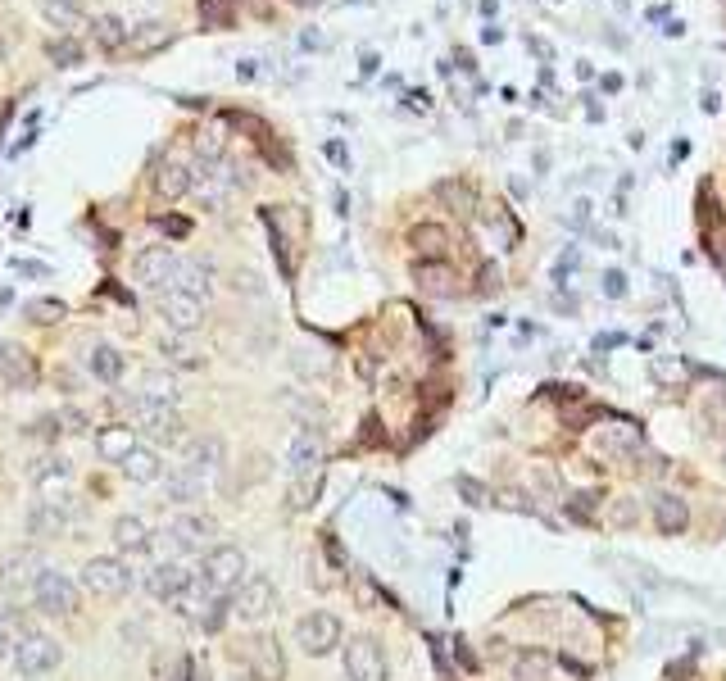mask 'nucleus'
<instances>
[{
  "label": "nucleus",
  "instance_id": "obj_1",
  "mask_svg": "<svg viewBox=\"0 0 726 681\" xmlns=\"http://www.w3.org/2000/svg\"><path fill=\"white\" fill-rule=\"evenodd\" d=\"M227 604H232V618L255 627V622H264L268 613H277V582L268 573H246Z\"/></svg>",
  "mask_w": 726,
  "mask_h": 681
},
{
  "label": "nucleus",
  "instance_id": "obj_2",
  "mask_svg": "<svg viewBox=\"0 0 726 681\" xmlns=\"http://www.w3.org/2000/svg\"><path fill=\"white\" fill-rule=\"evenodd\" d=\"M32 604L46 618H73L78 613V582L59 568H41L37 582H32Z\"/></svg>",
  "mask_w": 726,
  "mask_h": 681
},
{
  "label": "nucleus",
  "instance_id": "obj_3",
  "mask_svg": "<svg viewBox=\"0 0 726 681\" xmlns=\"http://www.w3.org/2000/svg\"><path fill=\"white\" fill-rule=\"evenodd\" d=\"M82 586L96 600H123L132 591V568L118 554H96V559L82 563Z\"/></svg>",
  "mask_w": 726,
  "mask_h": 681
},
{
  "label": "nucleus",
  "instance_id": "obj_4",
  "mask_svg": "<svg viewBox=\"0 0 726 681\" xmlns=\"http://www.w3.org/2000/svg\"><path fill=\"white\" fill-rule=\"evenodd\" d=\"M128 409H132V423H137L150 441L177 445L182 436H187V423H182V414H177L173 405H155V400H146V395H132Z\"/></svg>",
  "mask_w": 726,
  "mask_h": 681
},
{
  "label": "nucleus",
  "instance_id": "obj_5",
  "mask_svg": "<svg viewBox=\"0 0 726 681\" xmlns=\"http://www.w3.org/2000/svg\"><path fill=\"white\" fill-rule=\"evenodd\" d=\"M10 663L19 677H46V672H55L59 663H64V650H59V641L46 632H23L19 645H14V654H10Z\"/></svg>",
  "mask_w": 726,
  "mask_h": 681
},
{
  "label": "nucleus",
  "instance_id": "obj_6",
  "mask_svg": "<svg viewBox=\"0 0 726 681\" xmlns=\"http://www.w3.org/2000/svg\"><path fill=\"white\" fill-rule=\"evenodd\" d=\"M246 573H250V563H246V550H241V545H209L205 550V568H200V577H205L209 591H218V595L236 591Z\"/></svg>",
  "mask_w": 726,
  "mask_h": 681
},
{
  "label": "nucleus",
  "instance_id": "obj_7",
  "mask_svg": "<svg viewBox=\"0 0 726 681\" xmlns=\"http://www.w3.org/2000/svg\"><path fill=\"white\" fill-rule=\"evenodd\" d=\"M341 668L345 681H391V663L373 636H354L350 645H341Z\"/></svg>",
  "mask_w": 726,
  "mask_h": 681
},
{
  "label": "nucleus",
  "instance_id": "obj_8",
  "mask_svg": "<svg viewBox=\"0 0 726 681\" xmlns=\"http://www.w3.org/2000/svg\"><path fill=\"white\" fill-rule=\"evenodd\" d=\"M295 645L309 654V659H323L341 645V618L327 609H309L305 618L295 622Z\"/></svg>",
  "mask_w": 726,
  "mask_h": 681
},
{
  "label": "nucleus",
  "instance_id": "obj_9",
  "mask_svg": "<svg viewBox=\"0 0 726 681\" xmlns=\"http://www.w3.org/2000/svg\"><path fill=\"white\" fill-rule=\"evenodd\" d=\"M232 187H236V168H227L223 159H218V164H196L191 168V191H196V200L209 209V214L227 205Z\"/></svg>",
  "mask_w": 726,
  "mask_h": 681
},
{
  "label": "nucleus",
  "instance_id": "obj_10",
  "mask_svg": "<svg viewBox=\"0 0 726 681\" xmlns=\"http://www.w3.org/2000/svg\"><path fill=\"white\" fill-rule=\"evenodd\" d=\"M223 459H227V445L218 432H200L182 445V468H187L191 477H200V482H209V477L223 468Z\"/></svg>",
  "mask_w": 726,
  "mask_h": 681
},
{
  "label": "nucleus",
  "instance_id": "obj_11",
  "mask_svg": "<svg viewBox=\"0 0 726 681\" xmlns=\"http://www.w3.org/2000/svg\"><path fill=\"white\" fill-rule=\"evenodd\" d=\"M164 536L177 554H205L209 545H214V523L200 514H173L164 527Z\"/></svg>",
  "mask_w": 726,
  "mask_h": 681
},
{
  "label": "nucleus",
  "instance_id": "obj_12",
  "mask_svg": "<svg viewBox=\"0 0 726 681\" xmlns=\"http://www.w3.org/2000/svg\"><path fill=\"white\" fill-rule=\"evenodd\" d=\"M159 318L173 336H191L200 323H205V300H191L182 291H164L159 296Z\"/></svg>",
  "mask_w": 726,
  "mask_h": 681
},
{
  "label": "nucleus",
  "instance_id": "obj_13",
  "mask_svg": "<svg viewBox=\"0 0 726 681\" xmlns=\"http://www.w3.org/2000/svg\"><path fill=\"white\" fill-rule=\"evenodd\" d=\"M173 268H177L173 246H146V250H137V259H132V277H137L146 291H164Z\"/></svg>",
  "mask_w": 726,
  "mask_h": 681
},
{
  "label": "nucleus",
  "instance_id": "obj_14",
  "mask_svg": "<svg viewBox=\"0 0 726 681\" xmlns=\"http://www.w3.org/2000/svg\"><path fill=\"white\" fill-rule=\"evenodd\" d=\"M191 568L187 563H177V559H164V563H155V568H150L146 577H141V582H146V591H150V600H159V604H173L177 595L187 591L191 586Z\"/></svg>",
  "mask_w": 726,
  "mask_h": 681
},
{
  "label": "nucleus",
  "instance_id": "obj_15",
  "mask_svg": "<svg viewBox=\"0 0 726 681\" xmlns=\"http://www.w3.org/2000/svg\"><path fill=\"white\" fill-rule=\"evenodd\" d=\"M318 464H323V436L314 427H300L291 436V450H286V468H291V477H314Z\"/></svg>",
  "mask_w": 726,
  "mask_h": 681
},
{
  "label": "nucleus",
  "instance_id": "obj_16",
  "mask_svg": "<svg viewBox=\"0 0 726 681\" xmlns=\"http://www.w3.org/2000/svg\"><path fill=\"white\" fill-rule=\"evenodd\" d=\"M214 268L209 264H200V259H177V268H173V277H168V291H182V296H191V300H205L209 305V291H214Z\"/></svg>",
  "mask_w": 726,
  "mask_h": 681
},
{
  "label": "nucleus",
  "instance_id": "obj_17",
  "mask_svg": "<svg viewBox=\"0 0 726 681\" xmlns=\"http://www.w3.org/2000/svg\"><path fill=\"white\" fill-rule=\"evenodd\" d=\"M246 672L255 681H282L286 663H282V650H277L273 636H255V641L246 645Z\"/></svg>",
  "mask_w": 726,
  "mask_h": 681
},
{
  "label": "nucleus",
  "instance_id": "obj_18",
  "mask_svg": "<svg viewBox=\"0 0 726 681\" xmlns=\"http://www.w3.org/2000/svg\"><path fill=\"white\" fill-rule=\"evenodd\" d=\"M118 473L128 477L132 486H155L159 477H164V464H159V450H155V445H132V450L123 454V464H118Z\"/></svg>",
  "mask_w": 726,
  "mask_h": 681
},
{
  "label": "nucleus",
  "instance_id": "obj_19",
  "mask_svg": "<svg viewBox=\"0 0 726 681\" xmlns=\"http://www.w3.org/2000/svg\"><path fill=\"white\" fill-rule=\"evenodd\" d=\"M109 536H114V550L132 554V559L150 550V523L141 514H118L114 527H109Z\"/></svg>",
  "mask_w": 726,
  "mask_h": 681
},
{
  "label": "nucleus",
  "instance_id": "obj_20",
  "mask_svg": "<svg viewBox=\"0 0 726 681\" xmlns=\"http://www.w3.org/2000/svg\"><path fill=\"white\" fill-rule=\"evenodd\" d=\"M32 532L37 536H59L64 527H69V500L64 495H46V500L32 504V514H28Z\"/></svg>",
  "mask_w": 726,
  "mask_h": 681
},
{
  "label": "nucleus",
  "instance_id": "obj_21",
  "mask_svg": "<svg viewBox=\"0 0 726 681\" xmlns=\"http://www.w3.org/2000/svg\"><path fill=\"white\" fill-rule=\"evenodd\" d=\"M0 382L10 386H32L37 382V368H32V355L14 341H0Z\"/></svg>",
  "mask_w": 726,
  "mask_h": 681
},
{
  "label": "nucleus",
  "instance_id": "obj_22",
  "mask_svg": "<svg viewBox=\"0 0 726 681\" xmlns=\"http://www.w3.org/2000/svg\"><path fill=\"white\" fill-rule=\"evenodd\" d=\"M191 191V164L187 159H164L155 168V196L159 200H182Z\"/></svg>",
  "mask_w": 726,
  "mask_h": 681
},
{
  "label": "nucleus",
  "instance_id": "obj_23",
  "mask_svg": "<svg viewBox=\"0 0 726 681\" xmlns=\"http://www.w3.org/2000/svg\"><path fill=\"white\" fill-rule=\"evenodd\" d=\"M69 477H73V464L64 454H41V459H32V468H28V482L37 486V491H55V486H64Z\"/></svg>",
  "mask_w": 726,
  "mask_h": 681
},
{
  "label": "nucleus",
  "instance_id": "obj_24",
  "mask_svg": "<svg viewBox=\"0 0 726 681\" xmlns=\"http://www.w3.org/2000/svg\"><path fill=\"white\" fill-rule=\"evenodd\" d=\"M159 482H164V500L177 504V509H187V504H196L200 495H205V482H200V477H191L187 468H173V473L159 477Z\"/></svg>",
  "mask_w": 726,
  "mask_h": 681
},
{
  "label": "nucleus",
  "instance_id": "obj_25",
  "mask_svg": "<svg viewBox=\"0 0 726 681\" xmlns=\"http://www.w3.org/2000/svg\"><path fill=\"white\" fill-rule=\"evenodd\" d=\"M137 445V436H132V427L114 423V427H100L96 432V454L105 459V464H123V454Z\"/></svg>",
  "mask_w": 726,
  "mask_h": 681
},
{
  "label": "nucleus",
  "instance_id": "obj_26",
  "mask_svg": "<svg viewBox=\"0 0 726 681\" xmlns=\"http://www.w3.org/2000/svg\"><path fill=\"white\" fill-rule=\"evenodd\" d=\"M137 395H146V400H155V405H173L177 409V377H173V368H150V373H141V391Z\"/></svg>",
  "mask_w": 726,
  "mask_h": 681
},
{
  "label": "nucleus",
  "instance_id": "obj_27",
  "mask_svg": "<svg viewBox=\"0 0 726 681\" xmlns=\"http://www.w3.org/2000/svg\"><path fill=\"white\" fill-rule=\"evenodd\" d=\"M91 37H96L100 50H123L132 41V32H128V23L118 19V14H100V19L91 23Z\"/></svg>",
  "mask_w": 726,
  "mask_h": 681
},
{
  "label": "nucleus",
  "instance_id": "obj_28",
  "mask_svg": "<svg viewBox=\"0 0 726 681\" xmlns=\"http://www.w3.org/2000/svg\"><path fill=\"white\" fill-rule=\"evenodd\" d=\"M87 373L96 377V382H105V386H114L118 377H123V355H118L114 346H96L87 355Z\"/></svg>",
  "mask_w": 726,
  "mask_h": 681
},
{
  "label": "nucleus",
  "instance_id": "obj_29",
  "mask_svg": "<svg viewBox=\"0 0 726 681\" xmlns=\"http://www.w3.org/2000/svg\"><path fill=\"white\" fill-rule=\"evenodd\" d=\"M164 359H168V368H182V373H196V368H205V359H200V350L191 346L187 336H164Z\"/></svg>",
  "mask_w": 726,
  "mask_h": 681
},
{
  "label": "nucleus",
  "instance_id": "obj_30",
  "mask_svg": "<svg viewBox=\"0 0 726 681\" xmlns=\"http://www.w3.org/2000/svg\"><path fill=\"white\" fill-rule=\"evenodd\" d=\"M41 14H46L50 28H59V37H69V32L78 28V10L64 5V0H41Z\"/></svg>",
  "mask_w": 726,
  "mask_h": 681
},
{
  "label": "nucleus",
  "instance_id": "obj_31",
  "mask_svg": "<svg viewBox=\"0 0 726 681\" xmlns=\"http://www.w3.org/2000/svg\"><path fill=\"white\" fill-rule=\"evenodd\" d=\"M654 514H658V523L668 527V532H677V527L686 523V504H681L677 495H658V500H654Z\"/></svg>",
  "mask_w": 726,
  "mask_h": 681
},
{
  "label": "nucleus",
  "instance_id": "obj_32",
  "mask_svg": "<svg viewBox=\"0 0 726 681\" xmlns=\"http://www.w3.org/2000/svg\"><path fill=\"white\" fill-rule=\"evenodd\" d=\"M196 10L205 28H232V5L227 0H196Z\"/></svg>",
  "mask_w": 726,
  "mask_h": 681
},
{
  "label": "nucleus",
  "instance_id": "obj_33",
  "mask_svg": "<svg viewBox=\"0 0 726 681\" xmlns=\"http://www.w3.org/2000/svg\"><path fill=\"white\" fill-rule=\"evenodd\" d=\"M46 55L59 64V69H73V64H82V46L73 37H59V41H50L46 46Z\"/></svg>",
  "mask_w": 726,
  "mask_h": 681
},
{
  "label": "nucleus",
  "instance_id": "obj_34",
  "mask_svg": "<svg viewBox=\"0 0 726 681\" xmlns=\"http://www.w3.org/2000/svg\"><path fill=\"white\" fill-rule=\"evenodd\" d=\"M23 314H28L32 323H59L69 309H64V300H28V309H23Z\"/></svg>",
  "mask_w": 726,
  "mask_h": 681
},
{
  "label": "nucleus",
  "instance_id": "obj_35",
  "mask_svg": "<svg viewBox=\"0 0 726 681\" xmlns=\"http://www.w3.org/2000/svg\"><path fill=\"white\" fill-rule=\"evenodd\" d=\"M19 645V613H0V663L14 654Z\"/></svg>",
  "mask_w": 726,
  "mask_h": 681
},
{
  "label": "nucleus",
  "instance_id": "obj_36",
  "mask_svg": "<svg viewBox=\"0 0 726 681\" xmlns=\"http://www.w3.org/2000/svg\"><path fill=\"white\" fill-rule=\"evenodd\" d=\"M540 677H545V659L540 654H522L513 663V681H540Z\"/></svg>",
  "mask_w": 726,
  "mask_h": 681
},
{
  "label": "nucleus",
  "instance_id": "obj_37",
  "mask_svg": "<svg viewBox=\"0 0 726 681\" xmlns=\"http://www.w3.org/2000/svg\"><path fill=\"white\" fill-rule=\"evenodd\" d=\"M409 241H413L418 250H427V255H432V250H441V246H445V232H441V227H413Z\"/></svg>",
  "mask_w": 726,
  "mask_h": 681
},
{
  "label": "nucleus",
  "instance_id": "obj_38",
  "mask_svg": "<svg viewBox=\"0 0 726 681\" xmlns=\"http://www.w3.org/2000/svg\"><path fill=\"white\" fill-rule=\"evenodd\" d=\"M418 282H427L432 291H445V282H450V273L445 268H418Z\"/></svg>",
  "mask_w": 726,
  "mask_h": 681
},
{
  "label": "nucleus",
  "instance_id": "obj_39",
  "mask_svg": "<svg viewBox=\"0 0 726 681\" xmlns=\"http://www.w3.org/2000/svg\"><path fill=\"white\" fill-rule=\"evenodd\" d=\"M291 5H300V10H309V5H318V0H291Z\"/></svg>",
  "mask_w": 726,
  "mask_h": 681
},
{
  "label": "nucleus",
  "instance_id": "obj_40",
  "mask_svg": "<svg viewBox=\"0 0 726 681\" xmlns=\"http://www.w3.org/2000/svg\"><path fill=\"white\" fill-rule=\"evenodd\" d=\"M64 5H73V10H82V5H87V0H64Z\"/></svg>",
  "mask_w": 726,
  "mask_h": 681
},
{
  "label": "nucleus",
  "instance_id": "obj_41",
  "mask_svg": "<svg viewBox=\"0 0 726 681\" xmlns=\"http://www.w3.org/2000/svg\"><path fill=\"white\" fill-rule=\"evenodd\" d=\"M0 60H5V37H0Z\"/></svg>",
  "mask_w": 726,
  "mask_h": 681
}]
</instances>
